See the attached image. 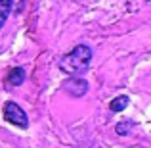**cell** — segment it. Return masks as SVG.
<instances>
[{"instance_id": "cell-1", "label": "cell", "mask_w": 151, "mask_h": 148, "mask_svg": "<svg viewBox=\"0 0 151 148\" xmlns=\"http://www.w3.org/2000/svg\"><path fill=\"white\" fill-rule=\"evenodd\" d=\"M90 60H92V48L86 44L75 46L69 54H65L59 62V67L65 71L67 75H81L88 69Z\"/></svg>"}, {"instance_id": "cell-2", "label": "cell", "mask_w": 151, "mask_h": 148, "mask_svg": "<svg viewBox=\"0 0 151 148\" xmlns=\"http://www.w3.org/2000/svg\"><path fill=\"white\" fill-rule=\"evenodd\" d=\"M2 115H4V119H6L8 123H12V125H15V127L27 129V125H29V123H27V114L15 102H6L4 104Z\"/></svg>"}, {"instance_id": "cell-3", "label": "cell", "mask_w": 151, "mask_h": 148, "mask_svg": "<svg viewBox=\"0 0 151 148\" xmlns=\"http://www.w3.org/2000/svg\"><path fill=\"white\" fill-rule=\"evenodd\" d=\"M63 89H65L67 93H71L73 96H82V94L86 93V89H88V85H86V81H82V79H78V77H71L69 81H65Z\"/></svg>"}, {"instance_id": "cell-4", "label": "cell", "mask_w": 151, "mask_h": 148, "mask_svg": "<svg viewBox=\"0 0 151 148\" xmlns=\"http://www.w3.org/2000/svg\"><path fill=\"white\" fill-rule=\"evenodd\" d=\"M23 79H25V71L21 69V67H14V69L8 73V85H12V87H17V85H21L23 83Z\"/></svg>"}, {"instance_id": "cell-5", "label": "cell", "mask_w": 151, "mask_h": 148, "mask_svg": "<svg viewBox=\"0 0 151 148\" xmlns=\"http://www.w3.org/2000/svg\"><path fill=\"white\" fill-rule=\"evenodd\" d=\"M126 106H128V96H124V94H122V96L113 98V100L109 102V110H111V112H122Z\"/></svg>"}, {"instance_id": "cell-6", "label": "cell", "mask_w": 151, "mask_h": 148, "mask_svg": "<svg viewBox=\"0 0 151 148\" xmlns=\"http://www.w3.org/2000/svg\"><path fill=\"white\" fill-rule=\"evenodd\" d=\"M10 6H12V0H0V27L6 23V17L10 14Z\"/></svg>"}, {"instance_id": "cell-7", "label": "cell", "mask_w": 151, "mask_h": 148, "mask_svg": "<svg viewBox=\"0 0 151 148\" xmlns=\"http://www.w3.org/2000/svg\"><path fill=\"white\" fill-rule=\"evenodd\" d=\"M128 131H130V121H128V125H117V133H119V135L128 133Z\"/></svg>"}]
</instances>
